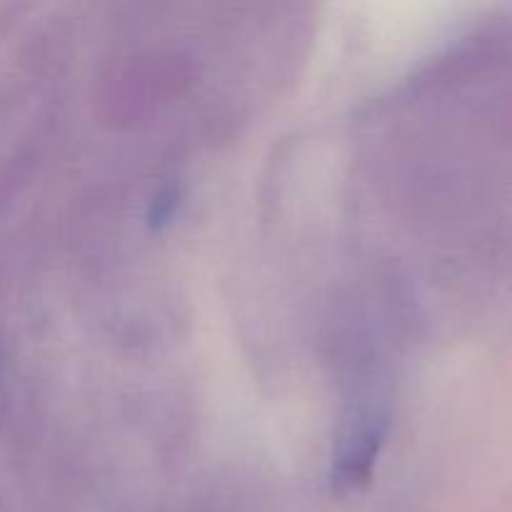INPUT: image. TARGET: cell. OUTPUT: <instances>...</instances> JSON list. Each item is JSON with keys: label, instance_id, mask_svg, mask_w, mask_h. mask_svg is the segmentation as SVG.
Here are the masks:
<instances>
[{"label": "cell", "instance_id": "obj_1", "mask_svg": "<svg viewBox=\"0 0 512 512\" xmlns=\"http://www.w3.org/2000/svg\"><path fill=\"white\" fill-rule=\"evenodd\" d=\"M385 443V418L378 413H370L368 418L358 420L348 435L340 443L335 455L333 485L340 493L363 488L370 480L373 465L378 460L380 448Z\"/></svg>", "mask_w": 512, "mask_h": 512}]
</instances>
